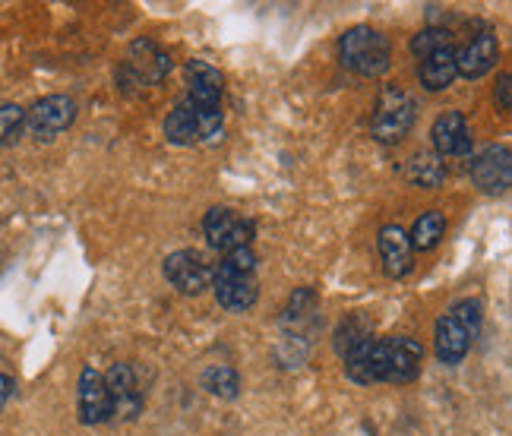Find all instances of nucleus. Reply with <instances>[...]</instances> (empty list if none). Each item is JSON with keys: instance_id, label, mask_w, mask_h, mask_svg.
<instances>
[{"instance_id": "5701e85b", "label": "nucleus", "mask_w": 512, "mask_h": 436, "mask_svg": "<svg viewBox=\"0 0 512 436\" xmlns=\"http://www.w3.org/2000/svg\"><path fill=\"white\" fill-rule=\"evenodd\" d=\"M26 130V111L19 105H0V146H13Z\"/></svg>"}, {"instance_id": "412c9836", "label": "nucleus", "mask_w": 512, "mask_h": 436, "mask_svg": "<svg viewBox=\"0 0 512 436\" xmlns=\"http://www.w3.org/2000/svg\"><path fill=\"white\" fill-rule=\"evenodd\" d=\"M203 386L212 395H219V399H234V395H238V389H241V376H238V370L219 364V367H209L203 373Z\"/></svg>"}, {"instance_id": "a878e982", "label": "nucleus", "mask_w": 512, "mask_h": 436, "mask_svg": "<svg viewBox=\"0 0 512 436\" xmlns=\"http://www.w3.org/2000/svg\"><path fill=\"white\" fill-rule=\"evenodd\" d=\"M13 389H16V383H13V376H7V373H0V411H4V405L10 402V395H13Z\"/></svg>"}, {"instance_id": "1a4fd4ad", "label": "nucleus", "mask_w": 512, "mask_h": 436, "mask_svg": "<svg viewBox=\"0 0 512 436\" xmlns=\"http://www.w3.org/2000/svg\"><path fill=\"white\" fill-rule=\"evenodd\" d=\"M471 181H475L484 193H503L512 181V162H509V146H487L475 155L471 162Z\"/></svg>"}, {"instance_id": "aec40b11", "label": "nucleus", "mask_w": 512, "mask_h": 436, "mask_svg": "<svg viewBox=\"0 0 512 436\" xmlns=\"http://www.w3.org/2000/svg\"><path fill=\"white\" fill-rule=\"evenodd\" d=\"M446 234V218L443 212H424L415 228H411L408 241H411V250H433Z\"/></svg>"}, {"instance_id": "0eeeda50", "label": "nucleus", "mask_w": 512, "mask_h": 436, "mask_svg": "<svg viewBox=\"0 0 512 436\" xmlns=\"http://www.w3.org/2000/svg\"><path fill=\"white\" fill-rule=\"evenodd\" d=\"M165 279L184 294H203L212 285V266L193 250H177L165 260Z\"/></svg>"}, {"instance_id": "bb28decb", "label": "nucleus", "mask_w": 512, "mask_h": 436, "mask_svg": "<svg viewBox=\"0 0 512 436\" xmlns=\"http://www.w3.org/2000/svg\"><path fill=\"white\" fill-rule=\"evenodd\" d=\"M497 92H500V108H503V111H509V73H503V76H500Z\"/></svg>"}, {"instance_id": "39448f33", "label": "nucleus", "mask_w": 512, "mask_h": 436, "mask_svg": "<svg viewBox=\"0 0 512 436\" xmlns=\"http://www.w3.org/2000/svg\"><path fill=\"white\" fill-rule=\"evenodd\" d=\"M76 121V102L70 95H45L26 111V133L35 140H54Z\"/></svg>"}, {"instance_id": "6e6552de", "label": "nucleus", "mask_w": 512, "mask_h": 436, "mask_svg": "<svg viewBox=\"0 0 512 436\" xmlns=\"http://www.w3.org/2000/svg\"><path fill=\"white\" fill-rule=\"evenodd\" d=\"M386 361H389V339H367L345 358V373L358 386L383 383Z\"/></svg>"}, {"instance_id": "f3484780", "label": "nucleus", "mask_w": 512, "mask_h": 436, "mask_svg": "<svg viewBox=\"0 0 512 436\" xmlns=\"http://www.w3.org/2000/svg\"><path fill=\"white\" fill-rule=\"evenodd\" d=\"M433 339H437L440 364H459L471 348V335L456 323V316L452 313H446L437 320V335H433Z\"/></svg>"}, {"instance_id": "9d476101", "label": "nucleus", "mask_w": 512, "mask_h": 436, "mask_svg": "<svg viewBox=\"0 0 512 436\" xmlns=\"http://www.w3.org/2000/svg\"><path fill=\"white\" fill-rule=\"evenodd\" d=\"M424 364V345L408 335H389V361L383 383H411L421 376Z\"/></svg>"}, {"instance_id": "393cba45", "label": "nucleus", "mask_w": 512, "mask_h": 436, "mask_svg": "<svg viewBox=\"0 0 512 436\" xmlns=\"http://www.w3.org/2000/svg\"><path fill=\"white\" fill-rule=\"evenodd\" d=\"M449 313L456 316V323L471 335V339H475L478 329H481V301H471V297H465V301H459Z\"/></svg>"}, {"instance_id": "f8f14e48", "label": "nucleus", "mask_w": 512, "mask_h": 436, "mask_svg": "<svg viewBox=\"0 0 512 436\" xmlns=\"http://www.w3.org/2000/svg\"><path fill=\"white\" fill-rule=\"evenodd\" d=\"M114 414V402H111V392L105 386V376L86 367L80 373V421L83 424H105L111 421Z\"/></svg>"}, {"instance_id": "4be33fe9", "label": "nucleus", "mask_w": 512, "mask_h": 436, "mask_svg": "<svg viewBox=\"0 0 512 436\" xmlns=\"http://www.w3.org/2000/svg\"><path fill=\"white\" fill-rule=\"evenodd\" d=\"M367 339H373L370 323L364 320V316H351V320L342 323L339 332H336V351L342 354V358H348V354L358 345H364Z\"/></svg>"}, {"instance_id": "4468645a", "label": "nucleus", "mask_w": 512, "mask_h": 436, "mask_svg": "<svg viewBox=\"0 0 512 436\" xmlns=\"http://www.w3.org/2000/svg\"><path fill=\"white\" fill-rule=\"evenodd\" d=\"M418 76H421V86L427 92H443L456 83V48L446 45L440 51H433L427 57H421V67H418Z\"/></svg>"}, {"instance_id": "f03ea898", "label": "nucleus", "mask_w": 512, "mask_h": 436, "mask_svg": "<svg viewBox=\"0 0 512 436\" xmlns=\"http://www.w3.org/2000/svg\"><path fill=\"white\" fill-rule=\"evenodd\" d=\"M256 256L250 247H238L225 253L219 269H212V288L215 301L231 313H244L256 304L260 297V285H256Z\"/></svg>"}, {"instance_id": "423d86ee", "label": "nucleus", "mask_w": 512, "mask_h": 436, "mask_svg": "<svg viewBox=\"0 0 512 436\" xmlns=\"http://www.w3.org/2000/svg\"><path fill=\"white\" fill-rule=\"evenodd\" d=\"M203 231H206V241L215 250H238V247H250V237H253V222L244 215H238L234 209L225 206H215L206 212L203 218Z\"/></svg>"}, {"instance_id": "2eb2a0df", "label": "nucleus", "mask_w": 512, "mask_h": 436, "mask_svg": "<svg viewBox=\"0 0 512 436\" xmlns=\"http://www.w3.org/2000/svg\"><path fill=\"white\" fill-rule=\"evenodd\" d=\"M105 386L111 392V402H114V414H127L133 418L140 411L143 399H140V389H136V376L130 364H114L105 376Z\"/></svg>"}, {"instance_id": "7ed1b4c3", "label": "nucleus", "mask_w": 512, "mask_h": 436, "mask_svg": "<svg viewBox=\"0 0 512 436\" xmlns=\"http://www.w3.org/2000/svg\"><path fill=\"white\" fill-rule=\"evenodd\" d=\"M342 64L361 76H383L389 70V38L370 26H354L339 42Z\"/></svg>"}, {"instance_id": "9b49d317", "label": "nucleus", "mask_w": 512, "mask_h": 436, "mask_svg": "<svg viewBox=\"0 0 512 436\" xmlns=\"http://www.w3.org/2000/svg\"><path fill=\"white\" fill-rule=\"evenodd\" d=\"M497 61H500V42L490 29H481L462 51H456V70L465 79H481L484 73L497 67Z\"/></svg>"}, {"instance_id": "dca6fc26", "label": "nucleus", "mask_w": 512, "mask_h": 436, "mask_svg": "<svg viewBox=\"0 0 512 436\" xmlns=\"http://www.w3.org/2000/svg\"><path fill=\"white\" fill-rule=\"evenodd\" d=\"M411 241H408V234L399 228V225H386L380 231V256H383V266L386 272L392 275V279H402V275L411 272Z\"/></svg>"}, {"instance_id": "ddd939ff", "label": "nucleus", "mask_w": 512, "mask_h": 436, "mask_svg": "<svg viewBox=\"0 0 512 436\" xmlns=\"http://www.w3.org/2000/svg\"><path fill=\"white\" fill-rule=\"evenodd\" d=\"M430 140H433V155H471V133L468 124L459 111H443L430 127Z\"/></svg>"}, {"instance_id": "f257e3e1", "label": "nucleus", "mask_w": 512, "mask_h": 436, "mask_svg": "<svg viewBox=\"0 0 512 436\" xmlns=\"http://www.w3.org/2000/svg\"><path fill=\"white\" fill-rule=\"evenodd\" d=\"M187 95L165 121V136L174 146H193L222 133V76L215 70H193Z\"/></svg>"}, {"instance_id": "6ab92c4d", "label": "nucleus", "mask_w": 512, "mask_h": 436, "mask_svg": "<svg viewBox=\"0 0 512 436\" xmlns=\"http://www.w3.org/2000/svg\"><path fill=\"white\" fill-rule=\"evenodd\" d=\"M405 177L411 184H421V187H440L443 177H446V168L440 162V155L433 152H418L408 158V168H405Z\"/></svg>"}, {"instance_id": "b1692460", "label": "nucleus", "mask_w": 512, "mask_h": 436, "mask_svg": "<svg viewBox=\"0 0 512 436\" xmlns=\"http://www.w3.org/2000/svg\"><path fill=\"white\" fill-rule=\"evenodd\" d=\"M449 45V32L446 29H437V26H430L424 32H418L415 38H411V51H415L418 57H427L433 51H440Z\"/></svg>"}, {"instance_id": "a211bd4d", "label": "nucleus", "mask_w": 512, "mask_h": 436, "mask_svg": "<svg viewBox=\"0 0 512 436\" xmlns=\"http://www.w3.org/2000/svg\"><path fill=\"white\" fill-rule=\"evenodd\" d=\"M133 51H136V54H143V61H133V57H130V67L136 70V76H140L143 83H162L165 73L171 70L168 54L159 51L152 42H136Z\"/></svg>"}, {"instance_id": "20e7f679", "label": "nucleus", "mask_w": 512, "mask_h": 436, "mask_svg": "<svg viewBox=\"0 0 512 436\" xmlns=\"http://www.w3.org/2000/svg\"><path fill=\"white\" fill-rule=\"evenodd\" d=\"M415 98H411L402 86H386L380 102H377V111H373V136H377L380 143H399L402 136L411 130L415 124Z\"/></svg>"}]
</instances>
